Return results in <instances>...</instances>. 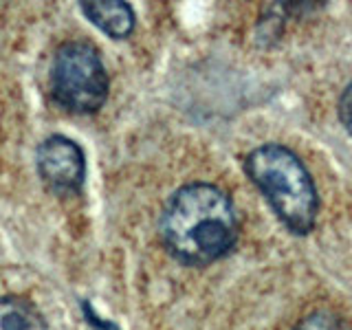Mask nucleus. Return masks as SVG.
<instances>
[{
    "instance_id": "1",
    "label": "nucleus",
    "mask_w": 352,
    "mask_h": 330,
    "mask_svg": "<svg viewBox=\"0 0 352 330\" xmlns=\"http://www.w3.org/2000/svg\"><path fill=\"white\" fill-rule=\"evenodd\" d=\"M159 231L172 258L187 267H207L236 247L240 220L223 190L192 183L176 190L165 203Z\"/></svg>"
},
{
    "instance_id": "2",
    "label": "nucleus",
    "mask_w": 352,
    "mask_h": 330,
    "mask_svg": "<svg viewBox=\"0 0 352 330\" xmlns=\"http://www.w3.org/2000/svg\"><path fill=\"white\" fill-rule=\"evenodd\" d=\"M245 170L286 229L295 236L311 234L317 223L319 196L311 174L295 152L280 143H264L251 150Z\"/></svg>"
},
{
    "instance_id": "3",
    "label": "nucleus",
    "mask_w": 352,
    "mask_h": 330,
    "mask_svg": "<svg viewBox=\"0 0 352 330\" xmlns=\"http://www.w3.org/2000/svg\"><path fill=\"white\" fill-rule=\"evenodd\" d=\"M49 88L53 102L66 113H97L110 91V77L99 51L84 40L60 44L51 62Z\"/></svg>"
},
{
    "instance_id": "4",
    "label": "nucleus",
    "mask_w": 352,
    "mask_h": 330,
    "mask_svg": "<svg viewBox=\"0 0 352 330\" xmlns=\"http://www.w3.org/2000/svg\"><path fill=\"white\" fill-rule=\"evenodd\" d=\"M36 168L47 190L58 196H75L86 181V157L80 143L64 135H51L36 150Z\"/></svg>"
},
{
    "instance_id": "5",
    "label": "nucleus",
    "mask_w": 352,
    "mask_h": 330,
    "mask_svg": "<svg viewBox=\"0 0 352 330\" xmlns=\"http://www.w3.org/2000/svg\"><path fill=\"white\" fill-rule=\"evenodd\" d=\"M80 9L99 31H104L113 40H126L135 31L137 18L128 3H121V0H97V3H82Z\"/></svg>"
},
{
    "instance_id": "6",
    "label": "nucleus",
    "mask_w": 352,
    "mask_h": 330,
    "mask_svg": "<svg viewBox=\"0 0 352 330\" xmlns=\"http://www.w3.org/2000/svg\"><path fill=\"white\" fill-rule=\"evenodd\" d=\"M0 330H49L40 308L20 295L0 297Z\"/></svg>"
},
{
    "instance_id": "7",
    "label": "nucleus",
    "mask_w": 352,
    "mask_h": 330,
    "mask_svg": "<svg viewBox=\"0 0 352 330\" xmlns=\"http://www.w3.org/2000/svg\"><path fill=\"white\" fill-rule=\"evenodd\" d=\"M293 330H352L344 317L330 311H315L297 322Z\"/></svg>"
},
{
    "instance_id": "8",
    "label": "nucleus",
    "mask_w": 352,
    "mask_h": 330,
    "mask_svg": "<svg viewBox=\"0 0 352 330\" xmlns=\"http://www.w3.org/2000/svg\"><path fill=\"white\" fill-rule=\"evenodd\" d=\"M339 119H341V124H344V128L350 132V137H352V82L348 84V88L339 99Z\"/></svg>"
}]
</instances>
